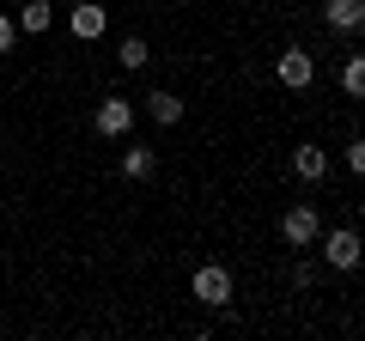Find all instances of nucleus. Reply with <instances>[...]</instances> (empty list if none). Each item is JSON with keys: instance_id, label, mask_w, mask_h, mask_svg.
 <instances>
[{"instance_id": "obj_14", "label": "nucleus", "mask_w": 365, "mask_h": 341, "mask_svg": "<svg viewBox=\"0 0 365 341\" xmlns=\"http://www.w3.org/2000/svg\"><path fill=\"white\" fill-rule=\"evenodd\" d=\"M341 158H347V170L359 177V170H365V141H347V146H341Z\"/></svg>"}, {"instance_id": "obj_5", "label": "nucleus", "mask_w": 365, "mask_h": 341, "mask_svg": "<svg viewBox=\"0 0 365 341\" xmlns=\"http://www.w3.org/2000/svg\"><path fill=\"white\" fill-rule=\"evenodd\" d=\"M67 31H73L79 43H98L110 31V6H98V0H73V6H67Z\"/></svg>"}, {"instance_id": "obj_13", "label": "nucleus", "mask_w": 365, "mask_h": 341, "mask_svg": "<svg viewBox=\"0 0 365 341\" xmlns=\"http://www.w3.org/2000/svg\"><path fill=\"white\" fill-rule=\"evenodd\" d=\"M341 92L365 98V61H359V55H347V67H341Z\"/></svg>"}, {"instance_id": "obj_15", "label": "nucleus", "mask_w": 365, "mask_h": 341, "mask_svg": "<svg viewBox=\"0 0 365 341\" xmlns=\"http://www.w3.org/2000/svg\"><path fill=\"white\" fill-rule=\"evenodd\" d=\"M13 43H19V25L6 13H0V55H13Z\"/></svg>"}, {"instance_id": "obj_12", "label": "nucleus", "mask_w": 365, "mask_h": 341, "mask_svg": "<svg viewBox=\"0 0 365 341\" xmlns=\"http://www.w3.org/2000/svg\"><path fill=\"white\" fill-rule=\"evenodd\" d=\"M116 61H122V67H128V73H140V67H146V61H153V49H146V43H140V37H122V49H116Z\"/></svg>"}, {"instance_id": "obj_7", "label": "nucleus", "mask_w": 365, "mask_h": 341, "mask_svg": "<svg viewBox=\"0 0 365 341\" xmlns=\"http://www.w3.org/2000/svg\"><path fill=\"white\" fill-rule=\"evenodd\" d=\"M292 170H299L304 183H323V177H329V153H323V146H311V141L292 146Z\"/></svg>"}, {"instance_id": "obj_9", "label": "nucleus", "mask_w": 365, "mask_h": 341, "mask_svg": "<svg viewBox=\"0 0 365 341\" xmlns=\"http://www.w3.org/2000/svg\"><path fill=\"white\" fill-rule=\"evenodd\" d=\"M323 19H329L335 31H359V25H365V0H329Z\"/></svg>"}, {"instance_id": "obj_3", "label": "nucleus", "mask_w": 365, "mask_h": 341, "mask_svg": "<svg viewBox=\"0 0 365 341\" xmlns=\"http://www.w3.org/2000/svg\"><path fill=\"white\" fill-rule=\"evenodd\" d=\"M274 79L287 86V92H311V79H317V61H311V49H280V61H274Z\"/></svg>"}, {"instance_id": "obj_11", "label": "nucleus", "mask_w": 365, "mask_h": 341, "mask_svg": "<svg viewBox=\"0 0 365 341\" xmlns=\"http://www.w3.org/2000/svg\"><path fill=\"white\" fill-rule=\"evenodd\" d=\"M153 170H158V153H153V146L134 141L128 153H122V177H134V183H140V177H153Z\"/></svg>"}, {"instance_id": "obj_2", "label": "nucleus", "mask_w": 365, "mask_h": 341, "mask_svg": "<svg viewBox=\"0 0 365 341\" xmlns=\"http://www.w3.org/2000/svg\"><path fill=\"white\" fill-rule=\"evenodd\" d=\"M317 232H323V213H317L311 201H292V208L280 213V244L311 250V244H317Z\"/></svg>"}, {"instance_id": "obj_8", "label": "nucleus", "mask_w": 365, "mask_h": 341, "mask_svg": "<svg viewBox=\"0 0 365 341\" xmlns=\"http://www.w3.org/2000/svg\"><path fill=\"white\" fill-rule=\"evenodd\" d=\"M13 25H19V31H31V37H43V31L55 25V6H49V0H25Z\"/></svg>"}, {"instance_id": "obj_4", "label": "nucleus", "mask_w": 365, "mask_h": 341, "mask_svg": "<svg viewBox=\"0 0 365 341\" xmlns=\"http://www.w3.org/2000/svg\"><path fill=\"white\" fill-rule=\"evenodd\" d=\"M91 128L104 134V141H122V134L134 128V104H128V98H116V92L98 98V110H91Z\"/></svg>"}, {"instance_id": "obj_10", "label": "nucleus", "mask_w": 365, "mask_h": 341, "mask_svg": "<svg viewBox=\"0 0 365 341\" xmlns=\"http://www.w3.org/2000/svg\"><path fill=\"white\" fill-rule=\"evenodd\" d=\"M146 116L165 122V128H177V122H182V98L177 92H146Z\"/></svg>"}, {"instance_id": "obj_6", "label": "nucleus", "mask_w": 365, "mask_h": 341, "mask_svg": "<svg viewBox=\"0 0 365 341\" xmlns=\"http://www.w3.org/2000/svg\"><path fill=\"white\" fill-rule=\"evenodd\" d=\"M317 244H323V263L329 268H341V275H347V268H359V232H353V225H335V232H317Z\"/></svg>"}, {"instance_id": "obj_1", "label": "nucleus", "mask_w": 365, "mask_h": 341, "mask_svg": "<svg viewBox=\"0 0 365 341\" xmlns=\"http://www.w3.org/2000/svg\"><path fill=\"white\" fill-rule=\"evenodd\" d=\"M189 299L207 305V311H225V305H232V268L225 263H201L195 280H189Z\"/></svg>"}]
</instances>
